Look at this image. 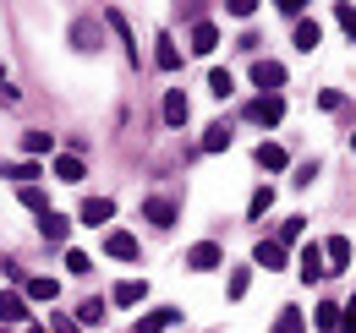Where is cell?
I'll return each instance as SVG.
<instances>
[{
  "label": "cell",
  "mask_w": 356,
  "mask_h": 333,
  "mask_svg": "<svg viewBox=\"0 0 356 333\" xmlns=\"http://www.w3.org/2000/svg\"><path fill=\"white\" fill-rule=\"evenodd\" d=\"M302 230H307V219H285V224H280V246H291V241H302Z\"/></svg>",
  "instance_id": "cell-31"
},
{
  "label": "cell",
  "mask_w": 356,
  "mask_h": 333,
  "mask_svg": "<svg viewBox=\"0 0 356 333\" xmlns=\"http://www.w3.org/2000/svg\"><path fill=\"white\" fill-rule=\"evenodd\" d=\"M104 311H110V306H104L99 295H88V300L77 306V323H88V328H99V323H104Z\"/></svg>",
  "instance_id": "cell-22"
},
{
  "label": "cell",
  "mask_w": 356,
  "mask_h": 333,
  "mask_svg": "<svg viewBox=\"0 0 356 333\" xmlns=\"http://www.w3.org/2000/svg\"><path fill=\"white\" fill-rule=\"evenodd\" d=\"M49 333H77V323H72V317H60V311H49Z\"/></svg>",
  "instance_id": "cell-35"
},
{
  "label": "cell",
  "mask_w": 356,
  "mask_h": 333,
  "mask_svg": "<svg viewBox=\"0 0 356 333\" xmlns=\"http://www.w3.org/2000/svg\"><path fill=\"white\" fill-rule=\"evenodd\" d=\"M225 148H230V126L214 121L209 131H203V153H225Z\"/></svg>",
  "instance_id": "cell-19"
},
{
  "label": "cell",
  "mask_w": 356,
  "mask_h": 333,
  "mask_svg": "<svg viewBox=\"0 0 356 333\" xmlns=\"http://www.w3.org/2000/svg\"><path fill=\"white\" fill-rule=\"evenodd\" d=\"M17 203H22V208H33V213H39V219H44V213H49V197H44V191H39V186H22V191H17Z\"/></svg>",
  "instance_id": "cell-25"
},
{
  "label": "cell",
  "mask_w": 356,
  "mask_h": 333,
  "mask_svg": "<svg viewBox=\"0 0 356 333\" xmlns=\"http://www.w3.org/2000/svg\"><path fill=\"white\" fill-rule=\"evenodd\" d=\"M6 175H11L17 186H33V180H39V164H33V159H22V164H6Z\"/></svg>",
  "instance_id": "cell-27"
},
{
  "label": "cell",
  "mask_w": 356,
  "mask_h": 333,
  "mask_svg": "<svg viewBox=\"0 0 356 333\" xmlns=\"http://www.w3.org/2000/svg\"><path fill=\"white\" fill-rule=\"evenodd\" d=\"M334 22H340V28L356 39V6H334Z\"/></svg>",
  "instance_id": "cell-33"
},
{
  "label": "cell",
  "mask_w": 356,
  "mask_h": 333,
  "mask_svg": "<svg viewBox=\"0 0 356 333\" xmlns=\"http://www.w3.org/2000/svg\"><path fill=\"white\" fill-rule=\"evenodd\" d=\"M154 66H159V71H176L181 66V49L170 39H159V49H154Z\"/></svg>",
  "instance_id": "cell-24"
},
{
  "label": "cell",
  "mask_w": 356,
  "mask_h": 333,
  "mask_svg": "<svg viewBox=\"0 0 356 333\" xmlns=\"http://www.w3.org/2000/svg\"><path fill=\"white\" fill-rule=\"evenodd\" d=\"M0 323H28V300L17 290H0Z\"/></svg>",
  "instance_id": "cell-7"
},
{
  "label": "cell",
  "mask_w": 356,
  "mask_h": 333,
  "mask_svg": "<svg viewBox=\"0 0 356 333\" xmlns=\"http://www.w3.org/2000/svg\"><path fill=\"white\" fill-rule=\"evenodd\" d=\"M55 295H60V279H49V273L28 279V300H55Z\"/></svg>",
  "instance_id": "cell-20"
},
{
  "label": "cell",
  "mask_w": 356,
  "mask_h": 333,
  "mask_svg": "<svg viewBox=\"0 0 356 333\" xmlns=\"http://www.w3.org/2000/svg\"><path fill=\"white\" fill-rule=\"evenodd\" d=\"M104 251H110L115 262H137V235H127V230H110V235H104Z\"/></svg>",
  "instance_id": "cell-3"
},
{
  "label": "cell",
  "mask_w": 356,
  "mask_h": 333,
  "mask_svg": "<svg viewBox=\"0 0 356 333\" xmlns=\"http://www.w3.org/2000/svg\"><path fill=\"white\" fill-rule=\"evenodd\" d=\"M66 268H72V273H88L93 257H88V251H66Z\"/></svg>",
  "instance_id": "cell-34"
},
{
  "label": "cell",
  "mask_w": 356,
  "mask_h": 333,
  "mask_svg": "<svg viewBox=\"0 0 356 333\" xmlns=\"http://www.w3.org/2000/svg\"><path fill=\"white\" fill-rule=\"evenodd\" d=\"M39 235H44L49 246H55V241H66V219H60V213L49 208V213H44V219H39Z\"/></svg>",
  "instance_id": "cell-21"
},
{
  "label": "cell",
  "mask_w": 356,
  "mask_h": 333,
  "mask_svg": "<svg viewBox=\"0 0 356 333\" xmlns=\"http://www.w3.org/2000/svg\"><path fill=\"white\" fill-rule=\"evenodd\" d=\"M22 148H28V159L49 153V131H22Z\"/></svg>",
  "instance_id": "cell-29"
},
{
  "label": "cell",
  "mask_w": 356,
  "mask_h": 333,
  "mask_svg": "<svg viewBox=\"0 0 356 333\" xmlns=\"http://www.w3.org/2000/svg\"><path fill=\"white\" fill-rule=\"evenodd\" d=\"M192 49H197V55H214V49H220V28H214V22H197V28H192Z\"/></svg>",
  "instance_id": "cell-13"
},
{
  "label": "cell",
  "mask_w": 356,
  "mask_h": 333,
  "mask_svg": "<svg viewBox=\"0 0 356 333\" xmlns=\"http://www.w3.org/2000/svg\"><path fill=\"white\" fill-rule=\"evenodd\" d=\"M312 323H318V333H340V306H334V300L312 306Z\"/></svg>",
  "instance_id": "cell-17"
},
{
  "label": "cell",
  "mask_w": 356,
  "mask_h": 333,
  "mask_svg": "<svg viewBox=\"0 0 356 333\" xmlns=\"http://www.w3.org/2000/svg\"><path fill=\"white\" fill-rule=\"evenodd\" d=\"M247 284H252V273H247V268H236V273H230V300H241Z\"/></svg>",
  "instance_id": "cell-32"
},
{
  "label": "cell",
  "mask_w": 356,
  "mask_h": 333,
  "mask_svg": "<svg viewBox=\"0 0 356 333\" xmlns=\"http://www.w3.org/2000/svg\"><path fill=\"white\" fill-rule=\"evenodd\" d=\"M28 333H49V328H39V323H28Z\"/></svg>",
  "instance_id": "cell-38"
},
{
  "label": "cell",
  "mask_w": 356,
  "mask_h": 333,
  "mask_svg": "<svg viewBox=\"0 0 356 333\" xmlns=\"http://www.w3.org/2000/svg\"><path fill=\"white\" fill-rule=\"evenodd\" d=\"M302 328H307V311H302V306H285V311L274 317V333H302Z\"/></svg>",
  "instance_id": "cell-18"
},
{
  "label": "cell",
  "mask_w": 356,
  "mask_h": 333,
  "mask_svg": "<svg viewBox=\"0 0 356 333\" xmlns=\"http://www.w3.org/2000/svg\"><path fill=\"white\" fill-rule=\"evenodd\" d=\"M323 273H329V262H323V246H307V251H302V279H307V284H318Z\"/></svg>",
  "instance_id": "cell-10"
},
{
  "label": "cell",
  "mask_w": 356,
  "mask_h": 333,
  "mask_svg": "<svg viewBox=\"0 0 356 333\" xmlns=\"http://www.w3.org/2000/svg\"><path fill=\"white\" fill-rule=\"evenodd\" d=\"M252 159H258V169H285V164H291L280 142H258V153H252Z\"/></svg>",
  "instance_id": "cell-16"
},
{
  "label": "cell",
  "mask_w": 356,
  "mask_h": 333,
  "mask_svg": "<svg viewBox=\"0 0 356 333\" xmlns=\"http://www.w3.org/2000/svg\"><path fill=\"white\" fill-rule=\"evenodd\" d=\"M209 93H214V99H230V93H236V77H230V71H214V77H209Z\"/></svg>",
  "instance_id": "cell-30"
},
{
  "label": "cell",
  "mask_w": 356,
  "mask_h": 333,
  "mask_svg": "<svg viewBox=\"0 0 356 333\" xmlns=\"http://www.w3.org/2000/svg\"><path fill=\"white\" fill-rule=\"evenodd\" d=\"M83 175H88V169H83V159H77V153H60V159H55V180H66V186H77Z\"/></svg>",
  "instance_id": "cell-14"
},
{
  "label": "cell",
  "mask_w": 356,
  "mask_h": 333,
  "mask_svg": "<svg viewBox=\"0 0 356 333\" xmlns=\"http://www.w3.org/2000/svg\"><path fill=\"white\" fill-rule=\"evenodd\" d=\"M247 121H252V126H280V121H285V99H280V93L252 99V104H247Z\"/></svg>",
  "instance_id": "cell-1"
},
{
  "label": "cell",
  "mask_w": 356,
  "mask_h": 333,
  "mask_svg": "<svg viewBox=\"0 0 356 333\" xmlns=\"http://www.w3.org/2000/svg\"><path fill=\"white\" fill-rule=\"evenodd\" d=\"M186 115H192V110H186V93L170 87V93H165V126H186Z\"/></svg>",
  "instance_id": "cell-11"
},
{
  "label": "cell",
  "mask_w": 356,
  "mask_h": 333,
  "mask_svg": "<svg viewBox=\"0 0 356 333\" xmlns=\"http://www.w3.org/2000/svg\"><path fill=\"white\" fill-rule=\"evenodd\" d=\"M110 219H115V203H110V197H88V203H83V224H110Z\"/></svg>",
  "instance_id": "cell-8"
},
{
  "label": "cell",
  "mask_w": 356,
  "mask_h": 333,
  "mask_svg": "<svg viewBox=\"0 0 356 333\" xmlns=\"http://www.w3.org/2000/svg\"><path fill=\"white\" fill-rule=\"evenodd\" d=\"M148 219H154V224H159V230H170V224H176V203H170V197H148Z\"/></svg>",
  "instance_id": "cell-15"
},
{
  "label": "cell",
  "mask_w": 356,
  "mask_h": 333,
  "mask_svg": "<svg viewBox=\"0 0 356 333\" xmlns=\"http://www.w3.org/2000/svg\"><path fill=\"white\" fill-rule=\"evenodd\" d=\"M220 262H225V251L214 246V241H197V246L186 251V268H192V273H214Z\"/></svg>",
  "instance_id": "cell-2"
},
{
  "label": "cell",
  "mask_w": 356,
  "mask_h": 333,
  "mask_svg": "<svg viewBox=\"0 0 356 333\" xmlns=\"http://www.w3.org/2000/svg\"><path fill=\"white\" fill-rule=\"evenodd\" d=\"M0 333H6V328H0Z\"/></svg>",
  "instance_id": "cell-39"
},
{
  "label": "cell",
  "mask_w": 356,
  "mask_h": 333,
  "mask_svg": "<svg viewBox=\"0 0 356 333\" xmlns=\"http://www.w3.org/2000/svg\"><path fill=\"white\" fill-rule=\"evenodd\" d=\"M268 208H274V186H258V191H252V203H247V219H264Z\"/></svg>",
  "instance_id": "cell-26"
},
{
  "label": "cell",
  "mask_w": 356,
  "mask_h": 333,
  "mask_svg": "<svg viewBox=\"0 0 356 333\" xmlns=\"http://www.w3.org/2000/svg\"><path fill=\"white\" fill-rule=\"evenodd\" d=\"M143 295H148V284H143V279H121V284L110 290V300H115V306H137Z\"/></svg>",
  "instance_id": "cell-12"
},
{
  "label": "cell",
  "mask_w": 356,
  "mask_h": 333,
  "mask_svg": "<svg viewBox=\"0 0 356 333\" xmlns=\"http://www.w3.org/2000/svg\"><path fill=\"white\" fill-rule=\"evenodd\" d=\"M323 262H329V273L351 268V241H346V235H329V246H323Z\"/></svg>",
  "instance_id": "cell-6"
},
{
  "label": "cell",
  "mask_w": 356,
  "mask_h": 333,
  "mask_svg": "<svg viewBox=\"0 0 356 333\" xmlns=\"http://www.w3.org/2000/svg\"><path fill=\"white\" fill-rule=\"evenodd\" d=\"M318 44H323V28H318V22H296V49H318Z\"/></svg>",
  "instance_id": "cell-23"
},
{
  "label": "cell",
  "mask_w": 356,
  "mask_h": 333,
  "mask_svg": "<svg viewBox=\"0 0 356 333\" xmlns=\"http://www.w3.org/2000/svg\"><path fill=\"white\" fill-rule=\"evenodd\" d=\"M252 83L264 87H285V66H280V60H252Z\"/></svg>",
  "instance_id": "cell-5"
},
{
  "label": "cell",
  "mask_w": 356,
  "mask_h": 333,
  "mask_svg": "<svg viewBox=\"0 0 356 333\" xmlns=\"http://www.w3.org/2000/svg\"><path fill=\"white\" fill-rule=\"evenodd\" d=\"M6 87H11V83H6V66H0V93H6Z\"/></svg>",
  "instance_id": "cell-37"
},
{
  "label": "cell",
  "mask_w": 356,
  "mask_h": 333,
  "mask_svg": "<svg viewBox=\"0 0 356 333\" xmlns=\"http://www.w3.org/2000/svg\"><path fill=\"white\" fill-rule=\"evenodd\" d=\"M252 257H258V268H268V273H280V268H285V246H280V241H258Z\"/></svg>",
  "instance_id": "cell-9"
},
{
  "label": "cell",
  "mask_w": 356,
  "mask_h": 333,
  "mask_svg": "<svg viewBox=\"0 0 356 333\" xmlns=\"http://www.w3.org/2000/svg\"><path fill=\"white\" fill-rule=\"evenodd\" d=\"M176 323H181V306H159V311H148L137 323V333H165V328H176Z\"/></svg>",
  "instance_id": "cell-4"
},
{
  "label": "cell",
  "mask_w": 356,
  "mask_h": 333,
  "mask_svg": "<svg viewBox=\"0 0 356 333\" xmlns=\"http://www.w3.org/2000/svg\"><path fill=\"white\" fill-rule=\"evenodd\" d=\"M72 39H77V49H99V28H93L88 17H83V22L72 28Z\"/></svg>",
  "instance_id": "cell-28"
},
{
  "label": "cell",
  "mask_w": 356,
  "mask_h": 333,
  "mask_svg": "<svg viewBox=\"0 0 356 333\" xmlns=\"http://www.w3.org/2000/svg\"><path fill=\"white\" fill-rule=\"evenodd\" d=\"M318 104H323V110H340V104H346V93H334V87H323V93H318Z\"/></svg>",
  "instance_id": "cell-36"
}]
</instances>
